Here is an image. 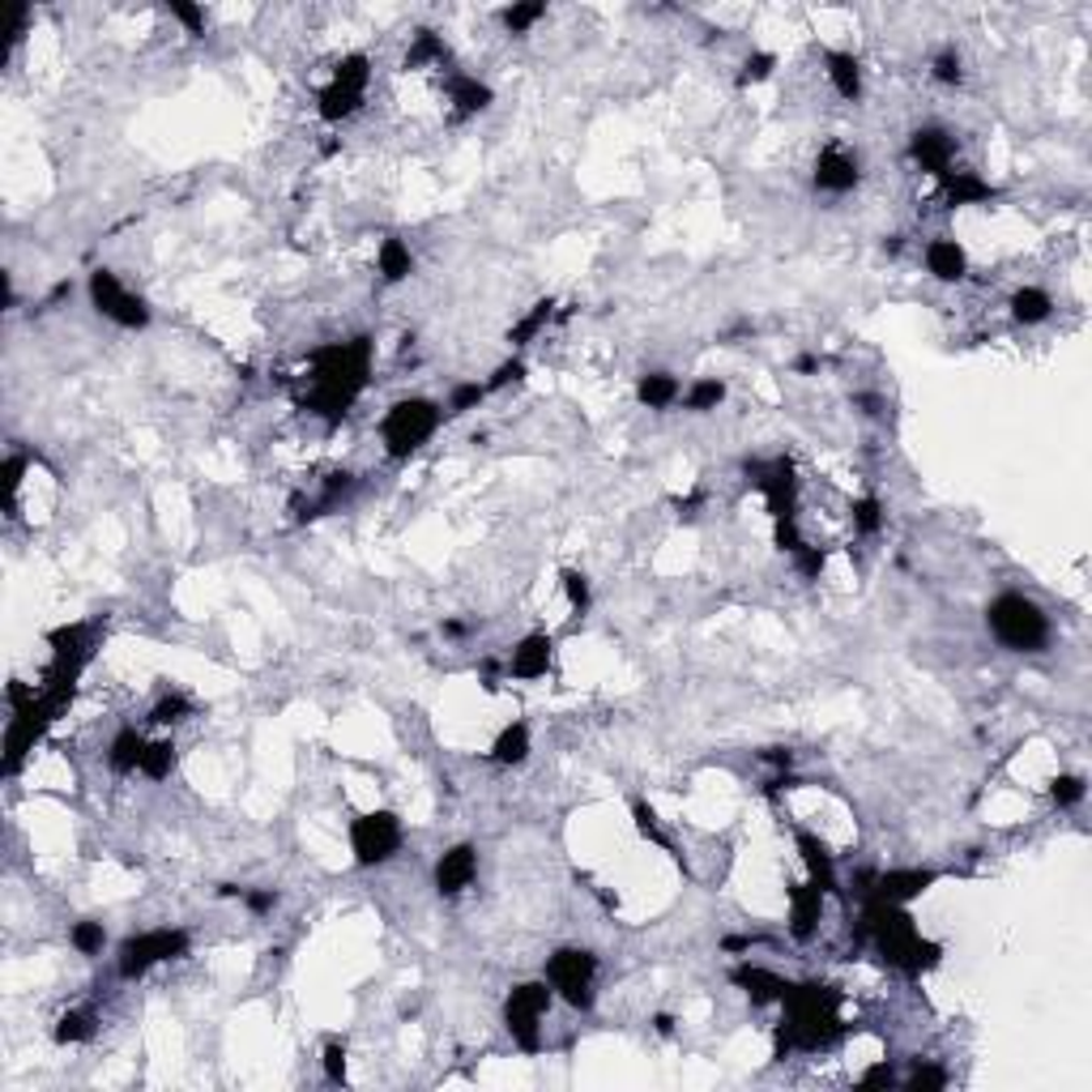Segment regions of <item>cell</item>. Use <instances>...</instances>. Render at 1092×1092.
Returning a JSON list of instances; mask_svg holds the SVG:
<instances>
[{
  "mask_svg": "<svg viewBox=\"0 0 1092 1092\" xmlns=\"http://www.w3.org/2000/svg\"><path fill=\"white\" fill-rule=\"evenodd\" d=\"M371 375V342L351 338V342H334L321 347L312 355V393H308V410H317L329 422H342L347 410L355 405V397L367 388Z\"/></svg>",
  "mask_w": 1092,
  "mask_h": 1092,
  "instance_id": "obj_1",
  "label": "cell"
},
{
  "mask_svg": "<svg viewBox=\"0 0 1092 1092\" xmlns=\"http://www.w3.org/2000/svg\"><path fill=\"white\" fill-rule=\"evenodd\" d=\"M862 935L875 943V952H879L892 969H901V973H909V978H922V973L935 969L939 956H943L939 943H930V939L918 935V926H913V918H909L905 905L862 901Z\"/></svg>",
  "mask_w": 1092,
  "mask_h": 1092,
  "instance_id": "obj_2",
  "label": "cell"
},
{
  "mask_svg": "<svg viewBox=\"0 0 1092 1092\" xmlns=\"http://www.w3.org/2000/svg\"><path fill=\"white\" fill-rule=\"evenodd\" d=\"M990 636L1012 653H1042L1050 645V619L1046 611L1025 594H999L986 606Z\"/></svg>",
  "mask_w": 1092,
  "mask_h": 1092,
  "instance_id": "obj_3",
  "label": "cell"
},
{
  "mask_svg": "<svg viewBox=\"0 0 1092 1092\" xmlns=\"http://www.w3.org/2000/svg\"><path fill=\"white\" fill-rule=\"evenodd\" d=\"M440 422H444V405L440 401H431V397H401L380 418V444H384V452L393 461H405V457H414L440 431Z\"/></svg>",
  "mask_w": 1092,
  "mask_h": 1092,
  "instance_id": "obj_4",
  "label": "cell"
},
{
  "mask_svg": "<svg viewBox=\"0 0 1092 1092\" xmlns=\"http://www.w3.org/2000/svg\"><path fill=\"white\" fill-rule=\"evenodd\" d=\"M188 930L184 926H158V930H141V935H128L116 952V973L124 982H137L145 978L150 969L167 965V960H180L188 956Z\"/></svg>",
  "mask_w": 1092,
  "mask_h": 1092,
  "instance_id": "obj_5",
  "label": "cell"
},
{
  "mask_svg": "<svg viewBox=\"0 0 1092 1092\" xmlns=\"http://www.w3.org/2000/svg\"><path fill=\"white\" fill-rule=\"evenodd\" d=\"M551 1003H555V990H551L547 978L542 982H521V986L508 990V999H504V1029L517 1042V1050H525V1055L542 1050V1020H547Z\"/></svg>",
  "mask_w": 1092,
  "mask_h": 1092,
  "instance_id": "obj_6",
  "label": "cell"
},
{
  "mask_svg": "<svg viewBox=\"0 0 1092 1092\" xmlns=\"http://www.w3.org/2000/svg\"><path fill=\"white\" fill-rule=\"evenodd\" d=\"M367 86H371V60H367L364 51L342 56V60H338V68H334V77H329V81L321 86V94H317V111H321V120H325V124H342V120H351V116L364 107Z\"/></svg>",
  "mask_w": 1092,
  "mask_h": 1092,
  "instance_id": "obj_7",
  "label": "cell"
},
{
  "mask_svg": "<svg viewBox=\"0 0 1092 1092\" xmlns=\"http://www.w3.org/2000/svg\"><path fill=\"white\" fill-rule=\"evenodd\" d=\"M547 982L568 1008L589 1012L598 999V956L585 948H559L547 956Z\"/></svg>",
  "mask_w": 1092,
  "mask_h": 1092,
  "instance_id": "obj_8",
  "label": "cell"
},
{
  "mask_svg": "<svg viewBox=\"0 0 1092 1092\" xmlns=\"http://www.w3.org/2000/svg\"><path fill=\"white\" fill-rule=\"evenodd\" d=\"M86 295H90V308H94L103 321L120 325V329H145V325H150V304H145L141 295H133V291L120 282L116 270H103V265H98V270L86 278Z\"/></svg>",
  "mask_w": 1092,
  "mask_h": 1092,
  "instance_id": "obj_9",
  "label": "cell"
},
{
  "mask_svg": "<svg viewBox=\"0 0 1092 1092\" xmlns=\"http://www.w3.org/2000/svg\"><path fill=\"white\" fill-rule=\"evenodd\" d=\"M405 841V828L393 811H367L359 819H351V853L355 866H384Z\"/></svg>",
  "mask_w": 1092,
  "mask_h": 1092,
  "instance_id": "obj_10",
  "label": "cell"
},
{
  "mask_svg": "<svg viewBox=\"0 0 1092 1092\" xmlns=\"http://www.w3.org/2000/svg\"><path fill=\"white\" fill-rule=\"evenodd\" d=\"M747 474H751V487L764 495L772 521H794V512H798V478H794L789 457L755 461V465H747Z\"/></svg>",
  "mask_w": 1092,
  "mask_h": 1092,
  "instance_id": "obj_11",
  "label": "cell"
},
{
  "mask_svg": "<svg viewBox=\"0 0 1092 1092\" xmlns=\"http://www.w3.org/2000/svg\"><path fill=\"white\" fill-rule=\"evenodd\" d=\"M862 901H879V905H913L930 883H939V871L930 866H896V871H883V875H866L862 879Z\"/></svg>",
  "mask_w": 1092,
  "mask_h": 1092,
  "instance_id": "obj_12",
  "label": "cell"
},
{
  "mask_svg": "<svg viewBox=\"0 0 1092 1092\" xmlns=\"http://www.w3.org/2000/svg\"><path fill=\"white\" fill-rule=\"evenodd\" d=\"M551 662H555V641L547 632H529L517 641V649L508 653L504 662V675L508 679H521V683H538L551 675Z\"/></svg>",
  "mask_w": 1092,
  "mask_h": 1092,
  "instance_id": "obj_13",
  "label": "cell"
},
{
  "mask_svg": "<svg viewBox=\"0 0 1092 1092\" xmlns=\"http://www.w3.org/2000/svg\"><path fill=\"white\" fill-rule=\"evenodd\" d=\"M909 158L926 171V175H935V180H943L948 171H952V163H956V137L948 133V128H918L913 137H909Z\"/></svg>",
  "mask_w": 1092,
  "mask_h": 1092,
  "instance_id": "obj_14",
  "label": "cell"
},
{
  "mask_svg": "<svg viewBox=\"0 0 1092 1092\" xmlns=\"http://www.w3.org/2000/svg\"><path fill=\"white\" fill-rule=\"evenodd\" d=\"M862 180V167H858V154H849L845 145H828L819 150L815 158V188L819 193H832V197H845L853 193Z\"/></svg>",
  "mask_w": 1092,
  "mask_h": 1092,
  "instance_id": "obj_15",
  "label": "cell"
},
{
  "mask_svg": "<svg viewBox=\"0 0 1092 1092\" xmlns=\"http://www.w3.org/2000/svg\"><path fill=\"white\" fill-rule=\"evenodd\" d=\"M431 879H435V892H440V896H461V892L478 879V849L465 845V841L452 845V849H444V853L435 858Z\"/></svg>",
  "mask_w": 1092,
  "mask_h": 1092,
  "instance_id": "obj_16",
  "label": "cell"
},
{
  "mask_svg": "<svg viewBox=\"0 0 1092 1092\" xmlns=\"http://www.w3.org/2000/svg\"><path fill=\"white\" fill-rule=\"evenodd\" d=\"M785 896H789V935L798 939V943H811L815 939V930H819V918H824V888H815L811 879H802V883H789L785 888Z\"/></svg>",
  "mask_w": 1092,
  "mask_h": 1092,
  "instance_id": "obj_17",
  "label": "cell"
},
{
  "mask_svg": "<svg viewBox=\"0 0 1092 1092\" xmlns=\"http://www.w3.org/2000/svg\"><path fill=\"white\" fill-rule=\"evenodd\" d=\"M922 261H926V274H930L935 282H965V274H969V257H965V248H960L952 235L930 240L926 252H922Z\"/></svg>",
  "mask_w": 1092,
  "mask_h": 1092,
  "instance_id": "obj_18",
  "label": "cell"
},
{
  "mask_svg": "<svg viewBox=\"0 0 1092 1092\" xmlns=\"http://www.w3.org/2000/svg\"><path fill=\"white\" fill-rule=\"evenodd\" d=\"M798 853H802V866H806V879L815 883V888H824V892H836V858H832V849L815 836V832H806V828H798Z\"/></svg>",
  "mask_w": 1092,
  "mask_h": 1092,
  "instance_id": "obj_19",
  "label": "cell"
},
{
  "mask_svg": "<svg viewBox=\"0 0 1092 1092\" xmlns=\"http://www.w3.org/2000/svg\"><path fill=\"white\" fill-rule=\"evenodd\" d=\"M729 982L738 986V990H747V999L755 1003V1008H764V1003H781L785 999V990H789V982L785 978H776L772 969H764V965H738L734 973H729Z\"/></svg>",
  "mask_w": 1092,
  "mask_h": 1092,
  "instance_id": "obj_20",
  "label": "cell"
},
{
  "mask_svg": "<svg viewBox=\"0 0 1092 1092\" xmlns=\"http://www.w3.org/2000/svg\"><path fill=\"white\" fill-rule=\"evenodd\" d=\"M448 103H452L457 120H470V116L487 111V107L495 103V94H491L487 81H478V77H470V73H452V77H448Z\"/></svg>",
  "mask_w": 1092,
  "mask_h": 1092,
  "instance_id": "obj_21",
  "label": "cell"
},
{
  "mask_svg": "<svg viewBox=\"0 0 1092 1092\" xmlns=\"http://www.w3.org/2000/svg\"><path fill=\"white\" fill-rule=\"evenodd\" d=\"M943 197H948V205H986V201L999 197V188L990 180H982L978 171H956L952 167L943 175Z\"/></svg>",
  "mask_w": 1092,
  "mask_h": 1092,
  "instance_id": "obj_22",
  "label": "cell"
},
{
  "mask_svg": "<svg viewBox=\"0 0 1092 1092\" xmlns=\"http://www.w3.org/2000/svg\"><path fill=\"white\" fill-rule=\"evenodd\" d=\"M824 73H828L832 90H836L845 103H858V98H862V64H858L849 51H824Z\"/></svg>",
  "mask_w": 1092,
  "mask_h": 1092,
  "instance_id": "obj_23",
  "label": "cell"
},
{
  "mask_svg": "<svg viewBox=\"0 0 1092 1092\" xmlns=\"http://www.w3.org/2000/svg\"><path fill=\"white\" fill-rule=\"evenodd\" d=\"M487 759H491L495 768H517V764H525V759H529V726H525V722H508V726L495 734Z\"/></svg>",
  "mask_w": 1092,
  "mask_h": 1092,
  "instance_id": "obj_24",
  "label": "cell"
},
{
  "mask_svg": "<svg viewBox=\"0 0 1092 1092\" xmlns=\"http://www.w3.org/2000/svg\"><path fill=\"white\" fill-rule=\"evenodd\" d=\"M145 734L137 726H124L116 738H111V747H107V768L116 772V776H128V772H137L141 768V755H145Z\"/></svg>",
  "mask_w": 1092,
  "mask_h": 1092,
  "instance_id": "obj_25",
  "label": "cell"
},
{
  "mask_svg": "<svg viewBox=\"0 0 1092 1092\" xmlns=\"http://www.w3.org/2000/svg\"><path fill=\"white\" fill-rule=\"evenodd\" d=\"M375 270H380V278H384L388 287L405 282V278L414 274V252H410V244L397 240V235H388V240L380 244V252H375Z\"/></svg>",
  "mask_w": 1092,
  "mask_h": 1092,
  "instance_id": "obj_26",
  "label": "cell"
},
{
  "mask_svg": "<svg viewBox=\"0 0 1092 1092\" xmlns=\"http://www.w3.org/2000/svg\"><path fill=\"white\" fill-rule=\"evenodd\" d=\"M679 397H683V384H679V375H671V371H649V375H641V384H636V401L649 405V410H671Z\"/></svg>",
  "mask_w": 1092,
  "mask_h": 1092,
  "instance_id": "obj_27",
  "label": "cell"
},
{
  "mask_svg": "<svg viewBox=\"0 0 1092 1092\" xmlns=\"http://www.w3.org/2000/svg\"><path fill=\"white\" fill-rule=\"evenodd\" d=\"M1050 312H1055V299H1050V291H1042V287H1020V291L1012 295V317H1016L1020 325H1042V321H1050Z\"/></svg>",
  "mask_w": 1092,
  "mask_h": 1092,
  "instance_id": "obj_28",
  "label": "cell"
},
{
  "mask_svg": "<svg viewBox=\"0 0 1092 1092\" xmlns=\"http://www.w3.org/2000/svg\"><path fill=\"white\" fill-rule=\"evenodd\" d=\"M692 414H709V410H718L722 401H726V380H718V375H701V380H692L688 388H683V397H679Z\"/></svg>",
  "mask_w": 1092,
  "mask_h": 1092,
  "instance_id": "obj_29",
  "label": "cell"
},
{
  "mask_svg": "<svg viewBox=\"0 0 1092 1092\" xmlns=\"http://www.w3.org/2000/svg\"><path fill=\"white\" fill-rule=\"evenodd\" d=\"M175 742L171 738H150L145 742V755H141V776H150V781H167L171 772H175Z\"/></svg>",
  "mask_w": 1092,
  "mask_h": 1092,
  "instance_id": "obj_30",
  "label": "cell"
},
{
  "mask_svg": "<svg viewBox=\"0 0 1092 1092\" xmlns=\"http://www.w3.org/2000/svg\"><path fill=\"white\" fill-rule=\"evenodd\" d=\"M94 1029H98L94 1012L73 1008V1012H64V1016L56 1020V1042H60V1046H81V1042H90V1037H94Z\"/></svg>",
  "mask_w": 1092,
  "mask_h": 1092,
  "instance_id": "obj_31",
  "label": "cell"
},
{
  "mask_svg": "<svg viewBox=\"0 0 1092 1092\" xmlns=\"http://www.w3.org/2000/svg\"><path fill=\"white\" fill-rule=\"evenodd\" d=\"M448 60V47L435 30H414V43L405 51V68H422V64H444Z\"/></svg>",
  "mask_w": 1092,
  "mask_h": 1092,
  "instance_id": "obj_32",
  "label": "cell"
},
{
  "mask_svg": "<svg viewBox=\"0 0 1092 1092\" xmlns=\"http://www.w3.org/2000/svg\"><path fill=\"white\" fill-rule=\"evenodd\" d=\"M551 317H555V299H538V304H534V308H529V312H525V317L512 325L508 342H512V347H525V342H534V338L547 329V321H551Z\"/></svg>",
  "mask_w": 1092,
  "mask_h": 1092,
  "instance_id": "obj_33",
  "label": "cell"
},
{
  "mask_svg": "<svg viewBox=\"0 0 1092 1092\" xmlns=\"http://www.w3.org/2000/svg\"><path fill=\"white\" fill-rule=\"evenodd\" d=\"M68 943H73L77 956H103V948H107V926H103V922H73Z\"/></svg>",
  "mask_w": 1092,
  "mask_h": 1092,
  "instance_id": "obj_34",
  "label": "cell"
},
{
  "mask_svg": "<svg viewBox=\"0 0 1092 1092\" xmlns=\"http://www.w3.org/2000/svg\"><path fill=\"white\" fill-rule=\"evenodd\" d=\"M504 26H508V34H529L542 17H547V4L542 0H525V4H508L504 13Z\"/></svg>",
  "mask_w": 1092,
  "mask_h": 1092,
  "instance_id": "obj_35",
  "label": "cell"
},
{
  "mask_svg": "<svg viewBox=\"0 0 1092 1092\" xmlns=\"http://www.w3.org/2000/svg\"><path fill=\"white\" fill-rule=\"evenodd\" d=\"M632 819H636V832H641L645 841H653L658 849H671V841H666V828H662L658 811H653L645 798H636V802H632Z\"/></svg>",
  "mask_w": 1092,
  "mask_h": 1092,
  "instance_id": "obj_36",
  "label": "cell"
},
{
  "mask_svg": "<svg viewBox=\"0 0 1092 1092\" xmlns=\"http://www.w3.org/2000/svg\"><path fill=\"white\" fill-rule=\"evenodd\" d=\"M853 529L862 534V538H871V534H879L883 529V504L875 499V495H862V499H853Z\"/></svg>",
  "mask_w": 1092,
  "mask_h": 1092,
  "instance_id": "obj_37",
  "label": "cell"
},
{
  "mask_svg": "<svg viewBox=\"0 0 1092 1092\" xmlns=\"http://www.w3.org/2000/svg\"><path fill=\"white\" fill-rule=\"evenodd\" d=\"M184 718H193V701H188V696H180V692L163 696V701L150 709V722H154V726H180Z\"/></svg>",
  "mask_w": 1092,
  "mask_h": 1092,
  "instance_id": "obj_38",
  "label": "cell"
},
{
  "mask_svg": "<svg viewBox=\"0 0 1092 1092\" xmlns=\"http://www.w3.org/2000/svg\"><path fill=\"white\" fill-rule=\"evenodd\" d=\"M487 397H491V393H487V384H478V380L452 384V393H448V414H470V410H478Z\"/></svg>",
  "mask_w": 1092,
  "mask_h": 1092,
  "instance_id": "obj_39",
  "label": "cell"
},
{
  "mask_svg": "<svg viewBox=\"0 0 1092 1092\" xmlns=\"http://www.w3.org/2000/svg\"><path fill=\"white\" fill-rule=\"evenodd\" d=\"M559 581H564V594H568V606L576 611V615H585L589 611V602H594V589H589V576L585 572H576V568H564L559 572Z\"/></svg>",
  "mask_w": 1092,
  "mask_h": 1092,
  "instance_id": "obj_40",
  "label": "cell"
},
{
  "mask_svg": "<svg viewBox=\"0 0 1092 1092\" xmlns=\"http://www.w3.org/2000/svg\"><path fill=\"white\" fill-rule=\"evenodd\" d=\"M772 68H776V56H772V51H751V56L742 60L738 86H742V90H747V86H759V81H768V77H772Z\"/></svg>",
  "mask_w": 1092,
  "mask_h": 1092,
  "instance_id": "obj_41",
  "label": "cell"
},
{
  "mask_svg": "<svg viewBox=\"0 0 1092 1092\" xmlns=\"http://www.w3.org/2000/svg\"><path fill=\"white\" fill-rule=\"evenodd\" d=\"M1085 794H1089V785H1085V776H1059L1055 785H1050V798H1055V806H1063V811H1072V806H1080L1085 802Z\"/></svg>",
  "mask_w": 1092,
  "mask_h": 1092,
  "instance_id": "obj_42",
  "label": "cell"
},
{
  "mask_svg": "<svg viewBox=\"0 0 1092 1092\" xmlns=\"http://www.w3.org/2000/svg\"><path fill=\"white\" fill-rule=\"evenodd\" d=\"M321 1063H325V1080H329V1085H347V1042L329 1037Z\"/></svg>",
  "mask_w": 1092,
  "mask_h": 1092,
  "instance_id": "obj_43",
  "label": "cell"
},
{
  "mask_svg": "<svg viewBox=\"0 0 1092 1092\" xmlns=\"http://www.w3.org/2000/svg\"><path fill=\"white\" fill-rule=\"evenodd\" d=\"M171 17H175L188 34H205V21H210L205 9H201V4H188V0H171Z\"/></svg>",
  "mask_w": 1092,
  "mask_h": 1092,
  "instance_id": "obj_44",
  "label": "cell"
},
{
  "mask_svg": "<svg viewBox=\"0 0 1092 1092\" xmlns=\"http://www.w3.org/2000/svg\"><path fill=\"white\" fill-rule=\"evenodd\" d=\"M930 73H935V81H943V86H960L965 68H960V56H956V47L939 51V56H935V64H930Z\"/></svg>",
  "mask_w": 1092,
  "mask_h": 1092,
  "instance_id": "obj_45",
  "label": "cell"
},
{
  "mask_svg": "<svg viewBox=\"0 0 1092 1092\" xmlns=\"http://www.w3.org/2000/svg\"><path fill=\"white\" fill-rule=\"evenodd\" d=\"M905 1089L909 1092H926V1089H948V1072H939V1067H913V1076L905 1080Z\"/></svg>",
  "mask_w": 1092,
  "mask_h": 1092,
  "instance_id": "obj_46",
  "label": "cell"
},
{
  "mask_svg": "<svg viewBox=\"0 0 1092 1092\" xmlns=\"http://www.w3.org/2000/svg\"><path fill=\"white\" fill-rule=\"evenodd\" d=\"M525 375V364L521 359H508V364H499L491 371V380H482L487 384V393H499V388H508V384H517Z\"/></svg>",
  "mask_w": 1092,
  "mask_h": 1092,
  "instance_id": "obj_47",
  "label": "cell"
},
{
  "mask_svg": "<svg viewBox=\"0 0 1092 1092\" xmlns=\"http://www.w3.org/2000/svg\"><path fill=\"white\" fill-rule=\"evenodd\" d=\"M824 551L819 547H802V551H794V564H798V572L806 576V581H819V572H824Z\"/></svg>",
  "mask_w": 1092,
  "mask_h": 1092,
  "instance_id": "obj_48",
  "label": "cell"
},
{
  "mask_svg": "<svg viewBox=\"0 0 1092 1092\" xmlns=\"http://www.w3.org/2000/svg\"><path fill=\"white\" fill-rule=\"evenodd\" d=\"M240 896H244V905H248L252 913H270V909L278 905V892H274V888H261V892H248V888H244Z\"/></svg>",
  "mask_w": 1092,
  "mask_h": 1092,
  "instance_id": "obj_49",
  "label": "cell"
},
{
  "mask_svg": "<svg viewBox=\"0 0 1092 1092\" xmlns=\"http://www.w3.org/2000/svg\"><path fill=\"white\" fill-rule=\"evenodd\" d=\"M759 759H764V764H776V768H789L794 755H789L785 747H768V751H759Z\"/></svg>",
  "mask_w": 1092,
  "mask_h": 1092,
  "instance_id": "obj_50",
  "label": "cell"
},
{
  "mask_svg": "<svg viewBox=\"0 0 1092 1092\" xmlns=\"http://www.w3.org/2000/svg\"><path fill=\"white\" fill-rule=\"evenodd\" d=\"M862 1085L871 1089V1085H892V1067L888 1063H879V1067H871L866 1076H862Z\"/></svg>",
  "mask_w": 1092,
  "mask_h": 1092,
  "instance_id": "obj_51",
  "label": "cell"
},
{
  "mask_svg": "<svg viewBox=\"0 0 1092 1092\" xmlns=\"http://www.w3.org/2000/svg\"><path fill=\"white\" fill-rule=\"evenodd\" d=\"M470 632V624H461V619H448L444 624V636H465Z\"/></svg>",
  "mask_w": 1092,
  "mask_h": 1092,
  "instance_id": "obj_52",
  "label": "cell"
},
{
  "mask_svg": "<svg viewBox=\"0 0 1092 1092\" xmlns=\"http://www.w3.org/2000/svg\"><path fill=\"white\" fill-rule=\"evenodd\" d=\"M653 1029H658V1033H675V1020H671V1016H653Z\"/></svg>",
  "mask_w": 1092,
  "mask_h": 1092,
  "instance_id": "obj_53",
  "label": "cell"
}]
</instances>
